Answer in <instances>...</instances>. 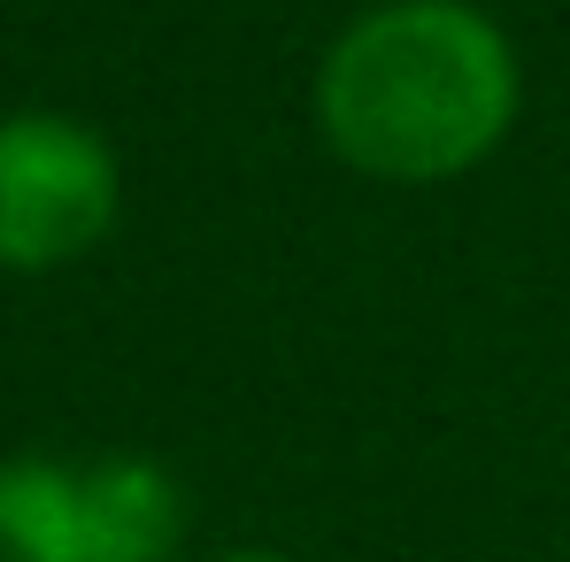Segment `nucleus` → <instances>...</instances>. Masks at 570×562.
Listing matches in <instances>:
<instances>
[{"mask_svg":"<svg viewBox=\"0 0 570 562\" xmlns=\"http://www.w3.org/2000/svg\"><path fill=\"white\" fill-rule=\"evenodd\" d=\"M316 124L379 186H448L517 124V47L471 0H385L332 39Z\"/></svg>","mask_w":570,"mask_h":562,"instance_id":"nucleus-1","label":"nucleus"},{"mask_svg":"<svg viewBox=\"0 0 570 562\" xmlns=\"http://www.w3.org/2000/svg\"><path fill=\"white\" fill-rule=\"evenodd\" d=\"M186 540V485L147 455H8L0 562H170Z\"/></svg>","mask_w":570,"mask_h":562,"instance_id":"nucleus-2","label":"nucleus"},{"mask_svg":"<svg viewBox=\"0 0 570 562\" xmlns=\"http://www.w3.org/2000/svg\"><path fill=\"white\" fill-rule=\"evenodd\" d=\"M116 200L124 170L100 131L47 108L0 116V270H62L94 255Z\"/></svg>","mask_w":570,"mask_h":562,"instance_id":"nucleus-3","label":"nucleus"},{"mask_svg":"<svg viewBox=\"0 0 570 562\" xmlns=\"http://www.w3.org/2000/svg\"><path fill=\"white\" fill-rule=\"evenodd\" d=\"M208 562H293V555H278V548H232V555H208Z\"/></svg>","mask_w":570,"mask_h":562,"instance_id":"nucleus-4","label":"nucleus"}]
</instances>
